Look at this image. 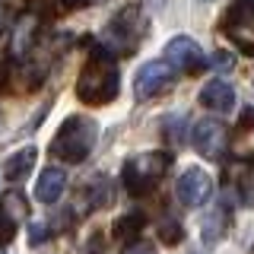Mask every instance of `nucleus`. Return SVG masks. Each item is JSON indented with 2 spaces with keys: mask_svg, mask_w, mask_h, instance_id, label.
<instances>
[{
  "mask_svg": "<svg viewBox=\"0 0 254 254\" xmlns=\"http://www.w3.org/2000/svg\"><path fill=\"white\" fill-rule=\"evenodd\" d=\"M197 99H200L203 108H213V111H232L235 108V89L229 83H222V79H210Z\"/></svg>",
  "mask_w": 254,
  "mask_h": 254,
  "instance_id": "nucleus-11",
  "label": "nucleus"
},
{
  "mask_svg": "<svg viewBox=\"0 0 254 254\" xmlns=\"http://www.w3.org/2000/svg\"><path fill=\"white\" fill-rule=\"evenodd\" d=\"M175 73H178V70H175L169 61L143 64L137 70V76H133V95H137L140 102H146V99H156V95L169 92L172 83H175Z\"/></svg>",
  "mask_w": 254,
  "mask_h": 254,
  "instance_id": "nucleus-6",
  "label": "nucleus"
},
{
  "mask_svg": "<svg viewBox=\"0 0 254 254\" xmlns=\"http://www.w3.org/2000/svg\"><path fill=\"white\" fill-rule=\"evenodd\" d=\"M64 190H67V172L58 169V165L42 169V175L35 181V200L38 203H58L64 197Z\"/></svg>",
  "mask_w": 254,
  "mask_h": 254,
  "instance_id": "nucleus-10",
  "label": "nucleus"
},
{
  "mask_svg": "<svg viewBox=\"0 0 254 254\" xmlns=\"http://www.w3.org/2000/svg\"><path fill=\"white\" fill-rule=\"evenodd\" d=\"M29 242H32V245L48 242V226H45V222H32V229H29Z\"/></svg>",
  "mask_w": 254,
  "mask_h": 254,
  "instance_id": "nucleus-19",
  "label": "nucleus"
},
{
  "mask_svg": "<svg viewBox=\"0 0 254 254\" xmlns=\"http://www.w3.org/2000/svg\"><path fill=\"white\" fill-rule=\"evenodd\" d=\"M143 226H146V213H143V210H133V213H124L121 219H115L111 235H115V238H130V235H140Z\"/></svg>",
  "mask_w": 254,
  "mask_h": 254,
  "instance_id": "nucleus-14",
  "label": "nucleus"
},
{
  "mask_svg": "<svg viewBox=\"0 0 254 254\" xmlns=\"http://www.w3.org/2000/svg\"><path fill=\"white\" fill-rule=\"evenodd\" d=\"M143 35V19H140V10L137 6H124L111 16V22L105 26V45L108 51L115 54H127L133 51Z\"/></svg>",
  "mask_w": 254,
  "mask_h": 254,
  "instance_id": "nucleus-5",
  "label": "nucleus"
},
{
  "mask_svg": "<svg viewBox=\"0 0 254 254\" xmlns=\"http://www.w3.org/2000/svg\"><path fill=\"white\" fill-rule=\"evenodd\" d=\"M121 254H156V248L149 242H133V245H127Z\"/></svg>",
  "mask_w": 254,
  "mask_h": 254,
  "instance_id": "nucleus-20",
  "label": "nucleus"
},
{
  "mask_svg": "<svg viewBox=\"0 0 254 254\" xmlns=\"http://www.w3.org/2000/svg\"><path fill=\"white\" fill-rule=\"evenodd\" d=\"M169 169H172V156L169 153H140V156H130L124 162L121 181H124L127 194L143 197L162 181V175Z\"/></svg>",
  "mask_w": 254,
  "mask_h": 254,
  "instance_id": "nucleus-3",
  "label": "nucleus"
},
{
  "mask_svg": "<svg viewBox=\"0 0 254 254\" xmlns=\"http://www.w3.org/2000/svg\"><path fill=\"white\" fill-rule=\"evenodd\" d=\"M118 89H121V76H118V64L111 58V51L105 48H95V51L86 58L83 70H79L76 79V99L89 108L108 105L111 99H118Z\"/></svg>",
  "mask_w": 254,
  "mask_h": 254,
  "instance_id": "nucleus-1",
  "label": "nucleus"
},
{
  "mask_svg": "<svg viewBox=\"0 0 254 254\" xmlns=\"http://www.w3.org/2000/svg\"><path fill=\"white\" fill-rule=\"evenodd\" d=\"M35 146H26V149H19V153H13L10 159H6V165H3V175H6V181H22L26 175L32 172V165H35Z\"/></svg>",
  "mask_w": 254,
  "mask_h": 254,
  "instance_id": "nucleus-13",
  "label": "nucleus"
},
{
  "mask_svg": "<svg viewBox=\"0 0 254 254\" xmlns=\"http://www.w3.org/2000/svg\"><path fill=\"white\" fill-rule=\"evenodd\" d=\"M175 194H178V203H181V206L194 210V206L206 203V197L213 194V181H210V175H206L203 169L190 165V169H185V175L178 178V185H175Z\"/></svg>",
  "mask_w": 254,
  "mask_h": 254,
  "instance_id": "nucleus-9",
  "label": "nucleus"
},
{
  "mask_svg": "<svg viewBox=\"0 0 254 254\" xmlns=\"http://www.w3.org/2000/svg\"><path fill=\"white\" fill-rule=\"evenodd\" d=\"M6 26H10V10H6V0H0V35L6 32Z\"/></svg>",
  "mask_w": 254,
  "mask_h": 254,
  "instance_id": "nucleus-21",
  "label": "nucleus"
},
{
  "mask_svg": "<svg viewBox=\"0 0 254 254\" xmlns=\"http://www.w3.org/2000/svg\"><path fill=\"white\" fill-rule=\"evenodd\" d=\"M178 73H197V70L206 67V54L200 51V45L188 35H175L169 45H165V58Z\"/></svg>",
  "mask_w": 254,
  "mask_h": 254,
  "instance_id": "nucleus-8",
  "label": "nucleus"
},
{
  "mask_svg": "<svg viewBox=\"0 0 254 254\" xmlns=\"http://www.w3.org/2000/svg\"><path fill=\"white\" fill-rule=\"evenodd\" d=\"M219 29L235 45V51L254 58V0H232L219 19Z\"/></svg>",
  "mask_w": 254,
  "mask_h": 254,
  "instance_id": "nucleus-4",
  "label": "nucleus"
},
{
  "mask_svg": "<svg viewBox=\"0 0 254 254\" xmlns=\"http://www.w3.org/2000/svg\"><path fill=\"white\" fill-rule=\"evenodd\" d=\"M22 210H26V203H22V197H16V194H10L3 203H0V245H6L16 235Z\"/></svg>",
  "mask_w": 254,
  "mask_h": 254,
  "instance_id": "nucleus-12",
  "label": "nucleus"
},
{
  "mask_svg": "<svg viewBox=\"0 0 254 254\" xmlns=\"http://www.w3.org/2000/svg\"><path fill=\"white\" fill-rule=\"evenodd\" d=\"M235 188H238V200L254 206V162L242 165V169L235 172Z\"/></svg>",
  "mask_w": 254,
  "mask_h": 254,
  "instance_id": "nucleus-15",
  "label": "nucleus"
},
{
  "mask_svg": "<svg viewBox=\"0 0 254 254\" xmlns=\"http://www.w3.org/2000/svg\"><path fill=\"white\" fill-rule=\"evenodd\" d=\"M0 254H6V251H3V248H0Z\"/></svg>",
  "mask_w": 254,
  "mask_h": 254,
  "instance_id": "nucleus-22",
  "label": "nucleus"
},
{
  "mask_svg": "<svg viewBox=\"0 0 254 254\" xmlns=\"http://www.w3.org/2000/svg\"><path fill=\"white\" fill-rule=\"evenodd\" d=\"M89 200L95 210H105V206L115 200V190H111V181L108 178H102V175H95L92 178V185H89Z\"/></svg>",
  "mask_w": 254,
  "mask_h": 254,
  "instance_id": "nucleus-16",
  "label": "nucleus"
},
{
  "mask_svg": "<svg viewBox=\"0 0 254 254\" xmlns=\"http://www.w3.org/2000/svg\"><path fill=\"white\" fill-rule=\"evenodd\" d=\"M95 140H99V124L86 115H70L64 118L58 133L51 140V156L61 159V162H83L86 156L92 153Z\"/></svg>",
  "mask_w": 254,
  "mask_h": 254,
  "instance_id": "nucleus-2",
  "label": "nucleus"
},
{
  "mask_svg": "<svg viewBox=\"0 0 254 254\" xmlns=\"http://www.w3.org/2000/svg\"><path fill=\"white\" fill-rule=\"evenodd\" d=\"M206 64H210L213 70H222V73H226V70H232V67H235V58H232L229 51H216L213 58H206Z\"/></svg>",
  "mask_w": 254,
  "mask_h": 254,
  "instance_id": "nucleus-17",
  "label": "nucleus"
},
{
  "mask_svg": "<svg viewBox=\"0 0 254 254\" xmlns=\"http://www.w3.org/2000/svg\"><path fill=\"white\" fill-rule=\"evenodd\" d=\"M159 235H162V242H165V245H175V242L181 238L178 222H175V219H165V222H162V229H159Z\"/></svg>",
  "mask_w": 254,
  "mask_h": 254,
  "instance_id": "nucleus-18",
  "label": "nucleus"
},
{
  "mask_svg": "<svg viewBox=\"0 0 254 254\" xmlns=\"http://www.w3.org/2000/svg\"><path fill=\"white\" fill-rule=\"evenodd\" d=\"M190 143H194V149L200 156L219 159V156H226V149H229V130H226L222 121H216V118H203V121L194 124Z\"/></svg>",
  "mask_w": 254,
  "mask_h": 254,
  "instance_id": "nucleus-7",
  "label": "nucleus"
}]
</instances>
